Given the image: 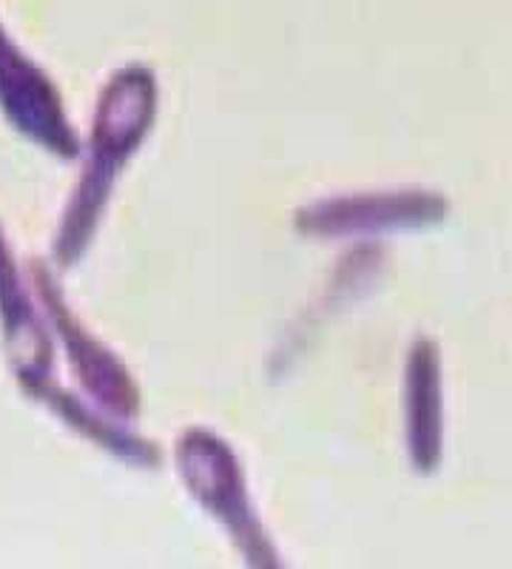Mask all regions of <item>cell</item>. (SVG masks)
Listing matches in <instances>:
<instances>
[{
    "label": "cell",
    "instance_id": "8",
    "mask_svg": "<svg viewBox=\"0 0 512 569\" xmlns=\"http://www.w3.org/2000/svg\"><path fill=\"white\" fill-rule=\"evenodd\" d=\"M410 456L422 470H433L441 456V382L439 353L433 342H415L408 359L404 379Z\"/></svg>",
    "mask_w": 512,
    "mask_h": 569
},
{
    "label": "cell",
    "instance_id": "6",
    "mask_svg": "<svg viewBox=\"0 0 512 569\" xmlns=\"http://www.w3.org/2000/svg\"><path fill=\"white\" fill-rule=\"evenodd\" d=\"M32 396L46 401L66 427H72L80 439L98 447L100 453H106L109 459L120 461L131 470H157L162 465V450L157 441L137 433L134 425H129V421H120L106 410L94 408L83 396L69 393L63 388H54V385H46Z\"/></svg>",
    "mask_w": 512,
    "mask_h": 569
},
{
    "label": "cell",
    "instance_id": "2",
    "mask_svg": "<svg viewBox=\"0 0 512 569\" xmlns=\"http://www.w3.org/2000/svg\"><path fill=\"white\" fill-rule=\"evenodd\" d=\"M174 470L189 498L234 547L245 569H291L251 496L245 465L214 427L189 425L174 439Z\"/></svg>",
    "mask_w": 512,
    "mask_h": 569
},
{
    "label": "cell",
    "instance_id": "5",
    "mask_svg": "<svg viewBox=\"0 0 512 569\" xmlns=\"http://www.w3.org/2000/svg\"><path fill=\"white\" fill-rule=\"evenodd\" d=\"M439 202L430 194L373 191V194H328L305 202L293 213V228L311 240H348L364 233L404 228L433 217Z\"/></svg>",
    "mask_w": 512,
    "mask_h": 569
},
{
    "label": "cell",
    "instance_id": "1",
    "mask_svg": "<svg viewBox=\"0 0 512 569\" xmlns=\"http://www.w3.org/2000/svg\"><path fill=\"white\" fill-rule=\"evenodd\" d=\"M157 114L160 86L149 66L129 63L106 80L91 117L89 137L80 142L78 157H83V169L54 233L52 251L60 268L78 266L86 257L103 228L120 180L145 140L154 134Z\"/></svg>",
    "mask_w": 512,
    "mask_h": 569
},
{
    "label": "cell",
    "instance_id": "3",
    "mask_svg": "<svg viewBox=\"0 0 512 569\" xmlns=\"http://www.w3.org/2000/svg\"><path fill=\"white\" fill-rule=\"evenodd\" d=\"M38 288L60 342L66 345L69 365L83 388V399H89L94 408L106 410L114 419L134 425L143 413V390L137 385L129 365L80 322V317L69 308L58 282L49 273H40Z\"/></svg>",
    "mask_w": 512,
    "mask_h": 569
},
{
    "label": "cell",
    "instance_id": "4",
    "mask_svg": "<svg viewBox=\"0 0 512 569\" xmlns=\"http://www.w3.org/2000/svg\"><path fill=\"white\" fill-rule=\"evenodd\" d=\"M0 106L14 126L40 149L60 160L80 154V134L66 114L54 83L0 29Z\"/></svg>",
    "mask_w": 512,
    "mask_h": 569
},
{
    "label": "cell",
    "instance_id": "7",
    "mask_svg": "<svg viewBox=\"0 0 512 569\" xmlns=\"http://www.w3.org/2000/svg\"><path fill=\"white\" fill-rule=\"evenodd\" d=\"M18 288L20 284L14 277L7 240L0 237V313H3V328H7L14 359H18L20 382L27 385L29 393H38L40 388L52 385V345H49L43 325H40L38 311Z\"/></svg>",
    "mask_w": 512,
    "mask_h": 569
}]
</instances>
